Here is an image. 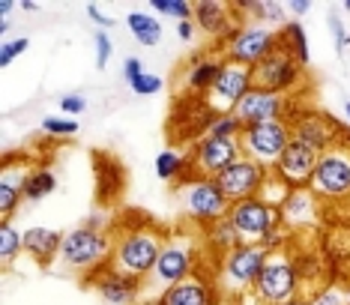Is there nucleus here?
Returning a JSON list of instances; mask_svg holds the SVG:
<instances>
[{"instance_id":"nucleus-1","label":"nucleus","mask_w":350,"mask_h":305,"mask_svg":"<svg viewBox=\"0 0 350 305\" xmlns=\"http://www.w3.org/2000/svg\"><path fill=\"white\" fill-rule=\"evenodd\" d=\"M171 230L162 228L159 222H153L150 215H132V222H117L114 228V254H111V263L117 272H126V276L144 278L153 272L159 254H162L165 243H168Z\"/></svg>"},{"instance_id":"nucleus-2","label":"nucleus","mask_w":350,"mask_h":305,"mask_svg":"<svg viewBox=\"0 0 350 305\" xmlns=\"http://www.w3.org/2000/svg\"><path fill=\"white\" fill-rule=\"evenodd\" d=\"M201 248H204V239L186 234V230L171 234L168 243L162 248V254H159L153 272L141 282V300L156 302L168 287L180 284L183 278H189V276H195L198 269H204Z\"/></svg>"},{"instance_id":"nucleus-3","label":"nucleus","mask_w":350,"mask_h":305,"mask_svg":"<svg viewBox=\"0 0 350 305\" xmlns=\"http://www.w3.org/2000/svg\"><path fill=\"white\" fill-rule=\"evenodd\" d=\"M114 254V230H90L84 224L66 230L60 243V267L75 272L81 278H90L93 272H99L102 267L111 263Z\"/></svg>"},{"instance_id":"nucleus-4","label":"nucleus","mask_w":350,"mask_h":305,"mask_svg":"<svg viewBox=\"0 0 350 305\" xmlns=\"http://www.w3.org/2000/svg\"><path fill=\"white\" fill-rule=\"evenodd\" d=\"M174 189H177V195H180L183 213L195 224H201V228L225 219L230 213V200L216 183V176H201V174L189 171L180 183H174Z\"/></svg>"},{"instance_id":"nucleus-5","label":"nucleus","mask_w":350,"mask_h":305,"mask_svg":"<svg viewBox=\"0 0 350 305\" xmlns=\"http://www.w3.org/2000/svg\"><path fill=\"white\" fill-rule=\"evenodd\" d=\"M267 261V252L258 243H243L237 248H230L228 254H221L216 261V278L219 293L221 296H237L240 300L243 293H249L254 287V278H258L260 267Z\"/></svg>"},{"instance_id":"nucleus-6","label":"nucleus","mask_w":350,"mask_h":305,"mask_svg":"<svg viewBox=\"0 0 350 305\" xmlns=\"http://www.w3.org/2000/svg\"><path fill=\"white\" fill-rule=\"evenodd\" d=\"M252 293L258 296L264 305H282L288 300L302 296L297 261H293L291 248H282V252H269L267 254L264 267H260L258 278H254Z\"/></svg>"},{"instance_id":"nucleus-7","label":"nucleus","mask_w":350,"mask_h":305,"mask_svg":"<svg viewBox=\"0 0 350 305\" xmlns=\"http://www.w3.org/2000/svg\"><path fill=\"white\" fill-rule=\"evenodd\" d=\"M308 189L323 204H350V141H338L317 156Z\"/></svg>"},{"instance_id":"nucleus-8","label":"nucleus","mask_w":350,"mask_h":305,"mask_svg":"<svg viewBox=\"0 0 350 305\" xmlns=\"http://www.w3.org/2000/svg\"><path fill=\"white\" fill-rule=\"evenodd\" d=\"M219 48L225 60L243 63V66L254 69L267 54H273L278 48V30L267 27V24H258V21H240L237 30Z\"/></svg>"},{"instance_id":"nucleus-9","label":"nucleus","mask_w":350,"mask_h":305,"mask_svg":"<svg viewBox=\"0 0 350 305\" xmlns=\"http://www.w3.org/2000/svg\"><path fill=\"white\" fill-rule=\"evenodd\" d=\"M252 75H254V87H258V90L288 96V99H293V93L306 84V66H302L291 51H284L282 45H278L273 54H267V57L252 69Z\"/></svg>"},{"instance_id":"nucleus-10","label":"nucleus","mask_w":350,"mask_h":305,"mask_svg":"<svg viewBox=\"0 0 350 305\" xmlns=\"http://www.w3.org/2000/svg\"><path fill=\"white\" fill-rule=\"evenodd\" d=\"M291 138V123L288 120H267V123H254L245 126L240 135V147L243 156L254 159L258 165H264L267 171H273L282 159L284 147H288Z\"/></svg>"},{"instance_id":"nucleus-11","label":"nucleus","mask_w":350,"mask_h":305,"mask_svg":"<svg viewBox=\"0 0 350 305\" xmlns=\"http://www.w3.org/2000/svg\"><path fill=\"white\" fill-rule=\"evenodd\" d=\"M288 123H291V138L312 147L314 152H326L329 147H336L338 141H350L345 126L336 117L323 114V111H297L291 105Z\"/></svg>"},{"instance_id":"nucleus-12","label":"nucleus","mask_w":350,"mask_h":305,"mask_svg":"<svg viewBox=\"0 0 350 305\" xmlns=\"http://www.w3.org/2000/svg\"><path fill=\"white\" fill-rule=\"evenodd\" d=\"M216 120V111L206 105L201 96H177L168 120V138L174 144H198L210 129V123Z\"/></svg>"},{"instance_id":"nucleus-13","label":"nucleus","mask_w":350,"mask_h":305,"mask_svg":"<svg viewBox=\"0 0 350 305\" xmlns=\"http://www.w3.org/2000/svg\"><path fill=\"white\" fill-rule=\"evenodd\" d=\"M228 219L234 222V228L240 230L243 243H260L269 230L282 224V210L273 204H267L264 198H245L230 204Z\"/></svg>"},{"instance_id":"nucleus-14","label":"nucleus","mask_w":350,"mask_h":305,"mask_svg":"<svg viewBox=\"0 0 350 305\" xmlns=\"http://www.w3.org/2000/svg\"><path fill=\"white\" fill-rule=\"evenodd\" d=\"M254 90V75L249 66L243 63H230L225 60L213 90L206 93V105H210L216 114H234L237 105Z\"/></svg>"},{"instance_id":"nucleus-15","label":"nucleus","mask_w":350,"mask_h":305,"mask_svg":"<svg viewBox=\"0 0 350 305\" xmlns=\"http://www.w3.org/2000/svg\"><path fill=\"white\" fill-rule=\"evenodd\" d=\"M243 156L240 138H210L204 135L198 144H192L189 152V171L201 176H219L234 159Z\"/></svg>"},{"instance_id":"nucleus-16","label":"nucleus","mask_w":350,"mask_h":305,"mask_svg":"<svg viewBox=\"0 0 350 305\" xmlns=\"http://www.w3.org/2000/svg\"><path fill=\"white\" fill-rule=\"evenodd\" d=\"M267 174L269 171L264 165H258L249 156H240L216 176V183L228 195L230 204H237V200H245V198H258V191H260V186H264Z\"/></svg>"},{"instance_id":"nucleus-17","label":"nucleus","mask_w":350,"mask_h":305,"mask_svg":"<svg viewBox=\"0 0 350 305\" xmlns=\"http://www.w3.org/2000/svg\"><path fill=\"white\" fill-rule=\"evenodd\" d=\"M33 162L27 156H15V152H3V168H0V219L12 222L15 210L25 200L27 176L33 171Z\"/></svg>"},{"instance_id":"nucleus-18","label":"nucleus","mask_w":350,"mask_h":305,"mask_svg":"<svg viewBox=\"0 0 350 305\" xmlns=\"http://www.w3.org/2000/svg\"><path fill=\"white\" fill-rule=\"evenodd\" d=\"M219 284L213 272L198 269L195 276L183 278L180 284L168 287L153 305H219Z\"/></svg>"},{"instance_id":"nucleus-19","label":"nucleus","mask_w":350,"mask_h":305,"mask_svg":"<svg viewBox=\"0 0 350 305\" xmlns=\"http://www.w3.org/2000/svg\"><path fill=\"white\" fill-rule=\"evenodd\" d=\"M84 284H90L108 305H138L141 300V282L126 272H117L114 267H102L93 272L90 278H84Z\"/></svg>"},{"instance_id":"nucleus-20","label":"nucleus","mask_w":350,"mask_h":305,"mask_svg":"<svg viewBox=\"0 0 350 305\" xmlns=\"http://www.w3.org/2000/svg\"><path fill=\"white\" fill-rule=\"evenodd\" d=\"M192 21L204 30L206 36H213V42H225V39L237 30V24L243 18L237 15L234 3H225V0H198Z\"/></svg>"},{"instance_id":"nucleus-21","label":"nucleus","mask_w":350,"mask_h":305,"mask_svg":"<svg viewBox=\"0 0 350 305\" xmlns=\"http://www.w3.org/2000/svg\"><path fill=\"white\" fill-rule=\"evenodd\" d=\"M221 66H225L221 54H198V57L180 72L177 96H201V99H206V93L213 90Z\"/></svg>"},{"instance_id":"nucleus-22","label":"nucleus","mask_w":350,"mask_h":305,"mask_svg":"<svg viewBox=\"0 0 350 305\" xmlns=\"http://www.w3.org/2000/svg\"><path fill=\"white\" fill-rule=\"evenodd\" d=\"M288 108H291L288 96L267 93V90L254 87L240 105H237L234 114L243 126H254V123H267V120H288Z\"/></svg>"},{"instance_id":"nucleus-23","label":"nucleus","mask_w":350,"mask_h":305,"mask_svg":"<svg viewBox=\"0 0 350 305\" xmlns=\"http://www.w3.org/2000/svg\"><path fill=\"white\" fill-rule=\"evenodd\" d=\"M317 156H321V152H314L312 147H306V144H299V141H291L273 171L282 176L291 189L308 186V180H312V174H314V165H317Z\"/></svg>"},{"instance_id":"nucleus-24","label":"nucleus","mask_w":350,"mask_h":305,"mask_svg":"<svg viewBox=\"0 0 350 305\" xmlns=\"http://www.w3.org/2000/svg\"><path fill=\"white\" fill-rule=\"evenodd\" d=\"M321 207H323V200L308 186L291 189V195L284 198V204H282V224L291 234L293 230H308L321 219Z\"/></svg>"},{"instance_id":"nucleus-25","label":"nucleus","mask_w":350,"mask_h":305,"mask_svg":"<svg viewBox=\"0 0 350 305\" xmlns=\"http://www.w3.org/2000/svg\"><path fill=\"white\" fill-rule=\"evenodd\" d=\"M93 171H96V191L102 204H111L123 195L126 189V171L120 165V159L108 156V152H96L93 156Z\"/></svg>"},{"instance_id":"nucleus-26","label":"nucleus","mask_w":350,"mask_h":305,"mask_svg":"<svg viewBox=\"0 0 350 305\" xmlns=\"http://www.w3.org/2000/svg\"><path fill=\"white\" fill-rule=\"evenodd\" d=\"M25 254H30L39 267H49V263L60 254V243H63V234L51 228H27L25 234Z\"/></svg>"},{"instance_id":"nucleus-27","label":"nucleus","mask_w":350,"mask_h":305,"mask_svg":"<svg viewBox=\"0 0 350 305\" xmlns=\"http://www.w3.org/2000/svg\"><path fill=\"white\" fill-rule=\"evenodd\" d=\"M204 246L213 248V252H219V258H221V254H228L230 248L243 246V237H240V230L234 228V222L225 215V219H219V222H213L204 228Z\"/></svg>"},{"instance_id":"nucleus-28","label":"nucleus","mask_w":350,"mask_h":305,"mask_svg":"<svg viewBox=\"0 0 350 305\" xmlns=\"http://www.w3.org/2000/svg\"><path fill=\"white\" fill-rule=\"evenodd\" d=\"M293 261H297V272H299V284L306 287L308 293L314 291V287H321L329 282V269L323 267V261L317 258V254H299V252H293Z\"/></svg>"},{"instance_id":"nucleus-29","label":"nucleus","mask_w":350,"mask_h":305,"mask_svg":"<svg viewBox=\"0 0 350 305\" xmlns=\"http://www.w3.org/2000/svg\"><path fill=\"white\" fill-rule=\"evenodd\" d=\"M278 45H282L284 51H291L302 66H308V36H306V27H302L297 18L284 21L282 27H278Z\"/></svg>"},{"instance_id":"nucleus-30","label":"nucleus","mask_w":350,"mask_h":305,"mask_svg":"<svg viewBox=\"0 0 350 305\" xmlns=\"http://www.w3.org/2000/svg\"><path fill=\"white\" fill-rule=\"evenodd\" d=\"M126 24H129V34L135 36V42H141V45H156L162 39V21L150 12L135 10L126 15Z\"/></svg>"},{"instance_id":"nucleus-31","label":"nucleus","mask_w":350,"mask_h":305,"mask_svg":"<svg viewBox=\"0 0 350 305\" xmlns=\"http://www.w3.org/2000/svg\"><path fill=\"white\" fill-rule=\"evenodd\" d=\"M186 168H189V156L180 150H162L156 156V176L165 183H180L189 174Z\"/></svg>"},{"instance_id":"nucleus-32","label":"nucleus","mask_w":350,"mask_h":305,"mask_svg":"<svg viewBox=\"0 0 350 305\" xmlns=\"http://www.w3.org/2000/svg\"><path fill=\"white\" fill-rule=\"evenodd\" d=\"M57 189V176L49 165H36L27 176V186H25V200H42L45 195Z\"/></svg>"},{"instance_id":"nucleus-33","label":"nucleus","mask_w":350,"mask_h":305,"mask_svg":"<svg viewBox=\"0 0 350 305\" xmlns=\"http://www.w3.org/2000/svg\"><path fill=\"white\" fill-rule=\"evenodd\" d=\"M21 234H25V230H18L12 222H0V263H3V267H12L15 258L25 252Z\"/></svg>"},{"instance_id":"nucleus-34","label":"nucleus","mask_w":350,"mask_h":305,"mask_svg":"<svg viewBox=\"0 0 350 305\" xmlns=\"http://www.w3.org/2000/svg\"><path fill=\"white\" fill-rule=\"evenodd\" d=\"M306 300H308V305H347V291L338 282H332V278H329L326 284L314 287Z\"/></svg>"},{"instance_id":"nucleus-35","label":"nucleus","mask_w":350,"mask_h":305,"mask_svg":"<svg viewBox=\"0 0 350 305\" xmlns=\"http://www.w3.org/2000/svg\"><path fill=\"white\" fill-rule=\"evenodd\" d=\"M291 195V186L282 180L275 171H269L267 174V180H264V186H260V191H258V198H264L267 204H273V207H278L282 210V204H284V198Z\"/></svg>"},{"instance_id":"nucleus-36","label":"nucleus","mask_w":350,"mask_h":305,"mask_svg":"<svg viewBox=\"0 0 350 305\" xmlns=\"http://www.w3.org/2000/svg\"><path fill=\"white\" fill-rule=\"evenodd\" d=\"M245 126L237 120V114H216V120L210 123V129H206V135L210 138H240Z\"/></svg>"},{"instance_id":"nucleus-37","label":"nucleus","mask_w":350,"mask_h":305,"mask_svg":"<svg viewBox=\"0 0 350 305\" xmlns=\"http://www.w3.org/2000/svg\"><path fill=\"white\" fill-rule=\"evenodd\" d=\"M150 6H153V12L171 15L177 21H189L195 12V3H189V0H150Z\"/></svg>"},{"instance_id":"nucleus-38","label":"nucleus","mask_w":350,"mask_h":305,"mask_svg":"<svg viewBox=\"0 0 350 305\" xmlns=\"http://www.w3.org/2000/svg\"><path fill=\"white\" fill-rule=\"evenodd\" d=\"M42 132L54 135V138H69V135L78 132V123H75V117H45Z\"/></svg>"},{"instance_id":"nucleus-39","label":"nucleus","mask_w":350,"mask_h":305,"mask_svg":"<svg viewBox=\"0 0 350 305\" xmlns=\"http://www.w3.org/2000/svg\"><path fill=\"white\" fill-rule=\"evenodd\" d=\"M293 234H291V230L288 228H284V224H278V228H273V230H269V234L264 237V239H260V248H264V252L269 254V252H282V248H288V239H291Z\"/></svg>"},{"instance_id":"nucleus-40","label":"nucleus","mask_w":350,"mask_h":305,"mask_svg":"<svg viewBox=\"0 0 350 305\" xmlns=\"http://www.w3.org/2000/svg\"><path fill=\"white\" fill-rule=\"evenodd\" d=\"M27 36H18V39H10V42L0 45V66H10L15 57H21V54L27 51Z\"/></svg>"},{"instance_id":"nucleus-41","label":"nucleus","mask_w":350,"mask_h":305,"mask_svg":"<svg viewBox=\"0 0 350 305\" xmlns=\"http://www.w3.org/2000/svg\"><path fill=\"white\" fill-rule=\"evenodd\" d=\"M93 45H96V66L105 69L108 60H111V51H114V42H111V36L105 30H96V36H93Z\"/></svg>"},{"instance_id":"nucleus-42","label":"nucleus","mask_w":350,"mask_h":305,"mask_svg":"<svg viewBox=\"0 0 350 305\" xmlns=\"http://www.w3.org/2000/svg\"><path fill=\"white\" fill-rule=\"evenodd\" d=\"M132 93H138V96H153L162 90V78L153 75V72H144V75L138 78V81H132Z\"/></svg>"},{"instance_id":"nucleus-43","label":"nucleus","mask_w":350,"mask_h":305,"mask_svg":"<svg viewBox=\"0 0 350 305\" xmlns=\"http://www.w3.org/2000/svg\"><path fill=\"white\" fill-rule=\"evenodd\" d=\"M60 111L66 117H78V114H84V111H87V99L81 93H66L60 99Z\"/></svg>"},{"instance_id":"nucleus-44","label":"nucleus","mask_w":350,"mask_h":305,"mask_svg":"<svg viewBox=\"0 0 350 305\" xmlns=\"http://www.w3.org/2000/svg\"><path fill=\"white\" fill-rule=\"evenodd\" d=\"M329 27H332V36H336V51L345 54V48L350 45V34H347L345 21H341L336 12H329Z\"/></svg>"},{"instance_id":"nucleus-45","label":"nucleus","mask_w":350,"mask_h":305,"mask_svg":"<svg viewBox=\"0 0 350 305\" xmlns=\"http://www.w3.org/2000/svg\"><path fill=\"white\" fill-rule=\"evenodd\" d=\"M81 224H84V228H90V230H114V222H111L108 215H102V213L87 215V219H84Z\"/></svg>"},{"instance_id":"nucleus-46","label":"nucleus","mask_w":350,"mask_h":305,"mask_svg":"<svg viewBox=\"0 0 350 305\" xmlns=\"http://www.w3.org/2000/svg\"><path fill=\"white\" fill-rule=\"evenodd\" d=\"M123 75H126V81H138L141 75H144V63H141L138 57H126V63H123Z\"/></svg>"},{"instance_id":"nucleus-47","label":"nucleus","mask_w":350,"mask_h":305,"mask_svg":"<svg viewBox=\"0 0 350 305\" xmlns=\"http://www.w3.org/2000/svg\"><path fill=\"white\" fill-rule=\"evenodd\" d=\"M195 34H198V24H195L192 18H189V21H180V24H177V36L183 39V42H192Z\"/></svg>"},{"instance_id":"nucleus-48","label":"nucleus","mask_w":350,"mask_h":305,"mask_svg":"<svg viewBox=\"0 0 350 305\" xmlns=\"http://www.w3.org/2000/svg\"><path fill=\"white\" fill-rule=\"evenodd\" d=\"M87 15H90V18L96 21L99 27H111V24H114V18H111V15H105V12H102L96 3H90V6H87Z\"/></svg>"},{"instance_id":"nucleus-49","label":"nucleus","mask_w":350,"mask_h":305,"mask_svg":"<svg viewBox=\"0 0 350 305\" xmlns=\"http://www.w3.org/2000/svg\"><path fill=\"white\" fill-rule=\"evenodd\" d=\"M288 10L299 18V15H306L308 10H312V0H288Z\"/></svg>"},{"instance_id":"nucleus-50","label":"nucleus","mask_w":350,"mask_h":305,"mask_svg":"<svg viewBox=\"0 0 350 305\" xmlns=\"http://www.w3.org/2000/svg\"><path fill=\"white\" fill-rule=\"evenodd\" d=\"M12 3H15V0H0V18H10Z\"/></svg>"},{"instance_id":"nucleus-51","label":"nucleus","mask_w":350,"mask_h":305,"mask_svg":"<svg viewBox=\"0 0 350 305\" xmlns=\"http://www.w3.org/2000/svg\"><path fill=\"white\" fill-rule=\"evenodd\" d=\"M21 10H25V12H36L39 3H36V0H21Z\"/></svg>"},{"instance_id":"nucleus-52","label":"nucleus","mask_w":350,"mask_h":305,"mask_svg":"<svg viewBox=\"0 0 350 305\" xmlns=\"http://www.w3.org/2000/svg\"><path fill=\"white\" fill-rule=\"evenodd\" d=\"M282 305H308L306 296H297V300H288V302H282Z\"/></svg>"},{"instance_id":"nucleus-53","label":"nucleus","mask_w":350,"mask_h":305,"mask_svg":"<svg viewBox=\"0 0 350 305\" xmlns=\"http://www.w3.org/2000/svg\"><path fill=\"white\" fill-rule=\"evenodd\" d=\"M345 117H347V123H350V102H345Z\"/></svg>"},{"instance_id":"nucleus-54","label":"nucleus","mask_w":350,"mask_h":305,"mask_svg":"<svg viewBox=\"0 0 350 305\" xmlns=\"http://www.w3.org/2000/svg\"><path fill=\"white\" fill-rule=\"evenodd\" d=\"M341 3H345V12H350V0H341Z\"/></svg>"},{"instance_id":"nucleus-55","label":"nucleus","mask_w":350,"mask_h":305,"mask_svg":"<svg viewBox=\"0 0 350 305\" xmlns=\"http://www.w3.org/2000/svg\"><path fill=\"white\" fill-rule=\"evenodd\" d=\"M345 291H347V305H350V284H347V287H345Z\"/></svg>"}]
</instances>
